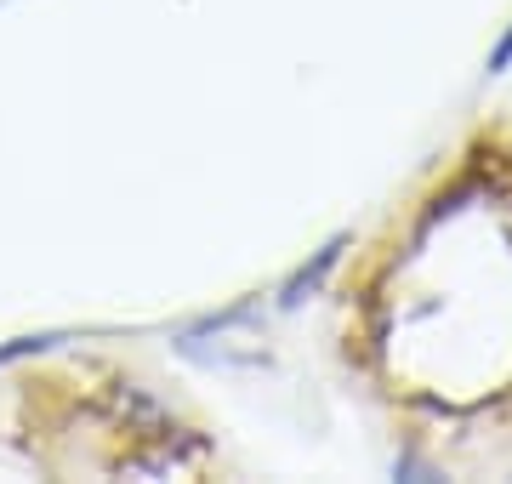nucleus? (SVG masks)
Wrapping results in <instances>:
<instances>
[{
	"instance_id": "obj_1",
	"label": "nucleus",
	"mask_w": 512,
	"mask_h": 484,
	"mask_svg": "<svg viewBox=\"0 0 512 484\" xmlns=\"http://www.w3.org/2000/svg\"><path fill=\"white\" fill-rule=\"evenodd\" d=\"M342 251H348V234H336L330 245H319V257H313V262H302V268H296L291 280H285V291H279V308H302V302H308L313 291L325 285V274H330V268L342 262Z\"/></svg>"
},
{
	"instance_id": "obj_2",
	"label": "nucleus",
	"mask_w": 512,
	"mask_h": 484,
	"mask_svg": "<svg viewBox=\"0 0 512 484\" xmlns=\"http://www.w3.org/2000/svg\"><path fill=\"white\" fill-rule=\"evenodd\" d=\"M501 69H512V29L501 35V46L490 52V75H501Z\"/></svg>"
},
{
	"instance_id": "obj_3",
	"label": "nucleus",
	"mask_w": 512,
	"mask_h": 484,
	"mask_svg": "<svg viewBox=\"0 0 512 484\" xmlns=\"http://www.w3.org/2000/svg\"><path fill=\"white\" fill-rule=\"evenodd\" d=\"M0 6H6V0H0Z\"/></svg>"
}]
</instances>
